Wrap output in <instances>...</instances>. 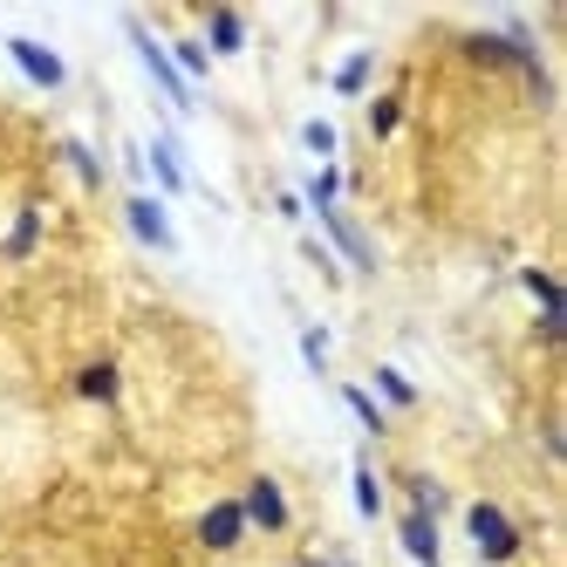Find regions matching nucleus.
Masks as SVG:
<instances>
[{"mask_svg":"<svg viewBox=\"0 0 567 567\" xmlns=\"http://www.w3.org/2000/svg\"><path fill=\"white\" fill-rule=\"evenodd\" d=\"M465 540H472L478 567H513V560L526 554L519 519H513L499 499H472V506H465Z\"/></svg>","mask_w":567,"mask_h":567,"instance_id":"f257e3e1","label":"nucleus"},{"mask_svg":"<svg viewBox=\"0 0 567 567\" xmlns=\"http://www.w3.org/2000/svg\"><path fill=\"white\" fill-rule=\"evenodd\" d=\"M124 34H131V49H137L144 75L157 83V96H165V103H172L178 116H192V110H198V90H192L185 75L172 69V55H165V42H157V34H151V21H144V14H124Z\"/></svg>","mask_w":567,"mask_h":567,"instance_id":"f03ea898","label":"nucleus"},{"mask_svg":"<svg viewBox=\"0 0 567 567\" xmlns=\"http://www.w3.org/2000/svg\"><path fill=\"white\" fill-rule=\"evenodd\" d=\"M247 506H239V493H226V499H213L206 513L192 519V540H198V554H213V560H226V554H239L247 547Z\"/></svg>","mask_w":567,"mask_h":567,"instance_id":"7ed1b4c3","label":"nucleus"},{"mask_svg":"<svg viewBox=\"0 0 567 567\" xmlns=\"http://www.w3.org/2000/svg\"><path fill=\"white\" fill-rule=\"evenodd\" d=\"M239 506H247V526L267 540H280L295 526V499H288V485H280L274 472H254L247 485H239Z\"/></svg>","mask_w":567,"mask_h":567,"instance_id":"20e7f679","label":"nucleus"},{"mask_svg":"<svg viewBox=\"0 0 567 567\" xmlns=\"http://www.w3.org/2000/svg\"><path fill=\"white\" fill-rule=\"evenodd\" d=\"M321 233H329V254H336V267H342V274L377 280V267H383V260H377V239L362 233L342 206H336V213H321Z\"/></svg>","mask_w":567,"mask_h":567,"instance_id":"39448f33","label":"nucleus"},{"mask_svg":"<svg viewBox=\"0 0 567 567\" xmlns=\"http://www.w3.org/2000/svg\"><path fill=\"white\" fill-rule=\"evenodd\" d=\"M124 226H131L137 247H151V254H178V226H172V213H165V198L131 192V198H124Z\"/></svg>","mask_w":567,"mask_h":567,"instance_id":"423d86ee","label":"nucleus"},{"mask_svg":"<svg viewBox=\"0 0 567 567\" xmlns=\"http://www.w3.org/2000/svg\"><path fill=\"white\" fill-rule=\"evenodd\" d=\"M69 396L90 403V411H116V403H124V362H116V355H90L83 370L69 377Z\"/></svg>","mask_w":567,"mask_h":567,"instance_id":"0eeeda50","label":"nucleus"},{"mask_svg":"<svg viewBox=\"0 0 567 567\" xmlns=\"http://www.w3.org/2000/svg\"><path fill=\"white\" fill-rule=\"evenodd\" d=\"M8 62L28 75L34 90H69V62L49 42H34V34H8Z\"/></svg>","mask_w":567,"mask_h":567,"instance_id":"6e6552de","label":"nucleus"},{"mask_svg":"<svg viewBox=\"0 0 567 567\" xmlns=\"http://www.w3.org/2000/svg\"><path fill=\"white\" fill-rule=\"evenodd\" d=\"M198 42H206L213 62H233V55H247L254 28H247V14H239V8H206V14H198Z\"/></svg>","mask_w":567,"mask_h":567,"instance_id":"1a4fd4ad","label":"nucleus"},{"mask_svg":"<svg viewBox=\"0 0 567 567\" xmlns=\"http://www.w3.org/2000/svg\"><path fill=\"white\" fill-rule=\"evenodd\" d=\"M396 493H403V513H424V519H452V485H444L437 472H396Z\"/></svg>","mask_w":567,"mask_h":567,"instance_id":"9d476101","label":"nucleus"},{"mask_svg":"<svg viewBox=\"0 0 567 567\" xmlns=\"http://www.w3.org/2000/svg\"><path fill=\"white\" fill-rule=\"evenodd\" d=\"M396 547L411 567H444V526L424 513H396Z\"/></svg>","mask_w":567,"mask_h":567,"instance_id":"9b49d317","label":"nucleus"},{"mask_svg":"<svg viewBox=\"0 0 567 567\" xmlns=\"http://www.w3.org/2000/svg\"><path fill=\"white\" fill-rule=\"evenodd\" d=\"M144 172L157 178V192H172V198H185V192H192V172H185V151H178V137H172V131H157V137L144 144Z\"/></svg>","mask_w":567,"mask_h":567,"instance_id":"f8f14e48","label":"nucleus"},{"mask_svg":"<svg viewBox=\"0 0 567 567\" xmlns=\"http://www.w3.org/2000/svg\"><path fill=\"white\" fill-rule=\"evenodd\" d=\"M362 390H370V396L383 403V417H411L417 403H424V396H417V383L403 377L396 362H377V370H370V383H362Z\"/></svg>","mask_w":567,"mask_h":567,"instance_id":"ddd939ff","label":"nucleus"},{"mask_svg":"<svg viewBox=\"0 0 567 567\" xmlns=\"http://www.w3.org/2000/svg\"><path fill=\"white\" fill-rule=\"evenodd\" d=\"M42 233H49L42 206H21V213H14V226L0 233V254H8V260H34V254H42Z\"/></svg>","mask_w":567,"mask_h":567,"instance_id":"4468645a","label":"nucleus"},{"mask_svg":"<svg viewBox=\"0 0 567 567\" xmlns=\"http://www.w3.org/2000/svg\"><path fill=\"white\" fill-rule=\"evenodd\" d=\"M349 493H355V513H362V519H383V478H377L370 452H355V465H349Z\"/></svg>","mask_w":567,"mask_h":567,"instance_id":"2eb2a0df","label":"nucleus"},{"mask_svg":"<svg viewBox=\"0 0 567 567\" xmlns=\"http://www.w3.org/2000/svg\"><path fill=\"white\" fill-rule=\"evenodd\" d=\"M165 55H172V69L185 75L192 90H198V83L213 75V55H206V42H198V34H172V42H165Z\"/></svg>","mask_w":567,"mask_h":567,"instance_id":"dca6fc26","label":"nucleus"},{"mask_svg":"<svg viewBox=\"0 0 567 567\" xmlns=\"http://www.w3.org/2000/svg\"><path fill=\"white\" fill-rule=\"evenodd\" d=\"M62 165H69V178L83 185V192H103L110 185V172H103V157L83 144V137H62Z\"/></svg>","mask_w":567,"mask_h":567,"instance_id":"f3484780","label":"nucleus"},{"mask_svg":"<svg viewBox=\"0 0 567 567\" xmlns=\"http://www.w3.org/2000/svg\"><path fill=\"white\" fill-rule=\"evenodd\" d=\"M336 396L349 403V417H355L362 431H370V437H383V431H390V417H383V403H377L370 390H362V383H336Z\"/></svg>","mask_w":567,"mask_h":567,"instance_id":"a211bd4d","label":"nucleus"},{"mask_svg":"<svg viewBox=\"0 0 567 567\" xmlns=\"http://www.w3.org/2000/svg\"><path fill=\"white\" fill-rule=\"evenodd\" d=\"M519 288L540 301V315H567V288H560L547 267H519Z\"/></svg>","mask_w":567,"mask_h":567,"instance_id":"6ab92c4d","label":"nucleus"},{"mask_svg":"<svg viewBox=\"0 0 567 567\" xmlns=\"http://www.w3.org/2000/svg\"><path fill=\"white\" fill-rule=\"evenodd\" d=\"M301 206L321 219V213H336L342 206V165H321L315 178H308V198H301Z\"/></svg>","mask_w":567,"mask_h":567,"instance_id":"aec40b11","label":"nucleus"},{"mask_svg":"<svg viewBox=\"0 0 567 567\" xmlns=\"http://www.w3.org/2000/svg\"><path fill=\"white\" fill-rule=\"evenodd\" d=\"M370 75H377V49H355V55L329 75V83H336V96H362V90H370Z\"/></svg>","mask_w":567,"mask_h":567,"instance_id":"412c9836","label":"nucleus"},{"mask_svg":"<svg viewBox=\"0 0 567 567\" xmlns=\"http://www.w3.org/2000/svg\"><path fill=\"white\" fill-rule=\"evenodd\" d=\"M396 131H403V90H383V96L370 103V137H377V144H390Z\"/></svg>","mask_w":567,"mask_h":567,"instance_id":"4be33fe9","label":"nucleus"},{"mask_svg":"<svg viewBox=\"0 0 567 567\" xmlns=\"http://www.w3.org/2000/svg\"><path fill=\"white\" fill-rule=\"evenodd\" d=\"M301 151H315L321 165H336V151H342V137H336V124H329V116H308V124H301Z\"/></svg>","mask_w":567,"mask_h":567,"instance_id":"5701e85b","label":"nucleus"},{"mask_svg":"<svg viewBox=\"0 0 567 567\" xmlns=\"http://www.w3.org/2000/svg\"><path fill=\"white\" fill-rule=\"evenodd\" d=\"M301 362H308L315 377H329V329H321V321H308V329H301Z\"/></svg>","mask_w":567,"mask_h":567,"instance_id":"b1692460","label":"nucleus"},{"mask_svg":"<svg viewBox=\"0 0 567 567\" xmlns=\"http://www.w3.org/2000/svg\"><path fill=\"white\" fill-rule=\"evenodd\" d=\"M560 336H567V315H534V342L540 349H560Z\"/></svg>","mask_w":567,"mask_h":567,"instance_id":"393cba45","label":"nucleus"},{"mask_svg":"<svg viewBox=\"0 0 567 567\" xmlns=\"http://www.w3.org/2000/svg\"><path fill=\"white\" fill-rule=\"evenodd\" d=\"M301 254H308V260L321 267V280H336V288H342V267H336V254H329V247H321V239H308V247H301Z\"/></svg>","mask_w":567,"mask_h":567,"instance_id":"a878e982","label":"nucleus"},{"mask_svg":"<svg viewBox=\"0 0 567 567\" xmlns=\"http://www.w3.org/2000/svg\"><path fill=\"white\" fill-rule=\"evenodd\" d=\"M274 213H280V219H308V206H301V192H274Z\"/></svg>","mask_w":567,"mask_h":567,"instance_id":"bb28decb","label":"nucleus"},{"mask_svg":"<svg viewBox=\"0 0 567 567\" xmlns=\"http://www.w3.org/2000/svg\"><path fill=\"white\" fill-rule=\"evenodd\" d=\"M295 567H329V554H301V560H295Z\"/></svg>","mask_w":567,"mask_h":567,"instance_id":"cd10ccee","label":"nucleus"},{"mask_svg":"<svg viewBox=\"0 0 567 567\" xmlns=\"http://www.w3.org/2000/svg\"><path fill=\"white\" fill-rule=\"evenodd\" d=\"M329 567H362V560L355 554H329Z\"/></svg>","mask_w":567,"mask_h":567,"instance_id":"c85d7f7f","label":"nucleus"}]
</instances>
